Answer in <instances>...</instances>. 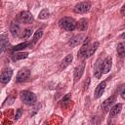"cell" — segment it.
Masks as SVG:
<instances>
[{"label": "cell", "mask_w": 125, "mask_h": 125, "mask_svg": "<svg viewBox=\"0 0 125 125\" xmlns=\"http://www.w3.org/2000/svg\"><path fill=\"white\" fill-rule=\"evenodd\" d=\"M59 25L65 29V30H68V31H72L76 28L77 26V23L76 21L72 19V18H69V17H64L62 19H61L59 21Z\"/></svg>", "instance_id": "6da1fadb"}, {"label": "cell", "mask_w": 125, "mask_h": 125, "mask_svg": "<svg viewBox=\"0 0 125 125\" xmlns=\"http://www.w3.org/2000/svg\"><path fill=\"white\" fill-rule=\"evenodd\" d=\"M20 96H21V100L25 104L31 105L36 103V96L30 91H21Z\"/></svg>", "instance_id": "7a4b0ae2"}, {"label": "cell", "mask_w": 125, "mask_h": 125, "mask_svg": "<svg viewBox=\"0 0 125 125\" xmlns=\"http://www.w3.org/2000/svg\"><path fill=\"white\" fill-rule=\"evenodd\" d=\"M91 8V4L89 2H80L75 5L74 7V12L77 14H84L87 13Z\"/></svg>", "instance_id": "3957f363"}, {"label": "cell", "mask_w": 125, "mask_h": 125, "mask_svg": "<svg viewBox=\"0 0 125 125\" xmlns=\"http://www.w3.org/2000/svg\"><path fill=\"white\" fill-rule=\"evenodd\" d=\"M18 19H19L20 21L24 22V23H30V22H32V21H33L32 15H31L29 12H27V11H22V12H21V13L19 14V16H18Z\"/></svg>", "instance_id": "277c9868"}, {"label": "cell", "mask_w": 125, "mask_h": 125, "mask_svg": "<svg viewBox=\"0 0 125 125\" xmlns=\"http://www.w3.org/2000/svg\"><path fill=\"white\" fill-rule=\"evenodd\" d=\"M88 49H89V38H86L84 44L81 46L79 52H78V58L79 59H83L87 57V53H88Z\"/></svg>", "instance_id": "5b68a950"}, {"label": "cell", "mask_w": 125, "mask_h": 125, "mask_svg": "<svg viewBox=\"0 0 125 125\" xmlns=\"http://www.w3.org/2000/svg\"><path fill=\"white\" fill-rule=\"evenodd\" d=\"M84 68H85L84 62L78 64V66L75 67V69H74V82H77L81 78V76L84 72Z\"/></svg>", "instance_id": "8992f818"}, {"label": "cell", "mask_w": 125, "mask_h": 125, "mask_svg": "<svg viewBox=\"0 0 125 125\" xmlns=\"http://www.w3.org/2000/svg\"><path fill=\"white\" fill-rule=\"evenodd\" d=\"M12 75H13V70H12L11 68L4 70V71L2 72V74H1V76H0L1 82L4 83V84L8 83V82L10 81V79L12 78Z\"/></svg>", "instance_id": "52a82bcc"}, {"label": "cell", "mask_w": 125, "mask_h": 125, "mask_svg": "<svg viewBox=\"0 0 125 125\" xmlns=\"http://www.w3.org/2000/svg\"><path fill=\"white\" fill-rule=\"evenodd\" d=\"M29 74H30V71L28 69H21V70H20L18 75H17V79H16L17 82H22V81L26 80L28 78Z\"/></svg>", "instance_id": "ba28073f"}, {"label": "cell", "mask_w": 125, "mask_h": 125, "mask_svg": "<svg viewBox=\"0 0 125 125\" xmlns=\"http://www.w3.org/2000/svg\"><path fill=\"white\" fill-rule=\"evenodd\" d=\"M105 85H106L105 81H103V82H101V83L97 86V88H96V90H95V99H99V98L104 94V89H105Z\"/></svg>", "instance_id": "9c48e42d"}, {"label": "cell", "mask_w": 125, "mask_h": 125, "mask_svg": "<svg viewBox=\"0 0 125 125\" xmlns=\"http://www.w3.org/2000/svg\"><path fill=\"white\" fill-rule=\"evenodd\" d=\"M111 64H112L111 58H106L104 61L103 64H102V72L103 73H107L110 70V68H111Z\"/></svg>", "instance_id": "30bf717a"}, {"label": "cell", "mask_w": 125, "mask_h": 125, "mask_svg": "<svg viewBox=\"0 0 125 125\" xmlns=\"http://www.w3.org/2000/svg\"><path fill=\"white\" fill-rule=\"evenodd\" d=\"M114 101H115V97H114V96H111V97H109L108 99H106V100L102 104V109H103L104 111H107V110L110 108V106L112 105V104L114 103Z\"/></svg>", "instance_id": "8fae6325"}, {"label": "cell", "mask_w": 125, "mask_h": 125, "mask_svg": "<svg viewBox=\"0 0 125 125\" xmlns=\"http://www.w3.org/2000/svg\"><path fill=\"white\" fill-rule=\"evenodd\" d=\"M72 60H73V57H72V55L71 54H69V55H67L62 62H61V63H60V69L62 70V69H64L67 65H69L70 64V62H72Z\"/></svg>", "instance_id": "7c38bea8"}, {"label": "cell", "mask_w": 125, "mask_h": 125, "mask_svg": "<svg viewBox=\"0 0 125 125\" xmlns=\"http://www.w3.org/2000/svg\"><path fill=\"white\" fill-rule=\"evenodd\" d=\"M83 38H84V35H82V34L76 35V36H74V37H72V38L70 39L69 45H70L71 47H75V46H77L78 44H80V43L82 42Z\"/></svg>", "instance_id": "4fadbf2b"}, {"label": "cell", "mask_w": 125, "mask_h": 125, "mask_svg": "<svg viewBox=\"0 0 125 125\" xmlns=\"http://www.w3.org/2000/svg\"><path fill=\"white\" fill-rule=\"evenodd\" d=\"M121 108H122V104H117L113 105V106L110 108L109 116H110V117H114V116H116L117 114H119V113H120Z\"/></svg>", "instance_id": "5bb4252c"}, {"label": "cell", "mask_w": 125, "mask_h": 125, "mask_svg": "<svg viewBox=\"0 0 125 125\" xmlns=\"http://www.w3.org/2000/svg\"><path fill=\"white\" fill-rule=\"evenodd\" d=\"M20 30H21L20 25L17 22H12L10 24V31L13 34V36H18L20 33Z\"/></svg>", "instance_id": "9a60e30c"}, {"label": "cell", "mask_w": 125, "mask_h": 125, "mask_svg": "<svg viewBox=\"0 0 125 125\" xmlns=\"http://www.w3.org/2000/svg\"><path fill=\"white\" fill-rule=\"evenodd\" d=\"M79 30L83 31V30H86L87 27H88V21L86 19H81L79 20V21L77 22V26H76Z\"/></svg>", "instance_id": "2e32d148"}, {"label": "cell", "mask_w": 125, "mask_h": 125, "mask_svg": "<svg viewBox=\"0 0 125 125\" xmlns=\"http://www.w3.org/2000/svg\"><path fill=\"white\" fill-rule=\"evenodd\" d=\"M117 53L120 58H123L125 56V43L120 42L117 44Z\"/></svg>", "instance_id": "e0dca14e"}, {"label": "cell", "mask_w": 125, "mask_h": 125, "mask_svg": "<svg viewBox=\"0 0 125 125\" xmlns=\"http://www.w3.org/2000/svg\"><path fill=\"white\" fill-rule=\"evenodd\" d=\"M103 72H102V62H100V60H98V62H96V66H95V76L97 78H100L102 76Z\"/></svg>", "instance_id": "ac0fdd59"}, {"label": "cell", "mask_w": 125, "mask_h": 125, "mask_svg": "<svg viewBox=\"0 0 125 125\" xmlns=\"http://www.w3.org/2000/svg\"><path fill=\"white\" fill-rule=\"evenodd\" d=\"M98 47H99V42H94L91 46H89V49H88V53H87V58H89V57H91L95 52H96V50L98 49Z\"/></svg>", "instance_id": "d6986e66"}, {"label": "cell", "mask_w": 125, "mask_h": 125, "mask_svg": "<svg viewBox=\"0 0 125 125\" xmlns=\"http://www.w3.org/2000/svg\"><path fill=\"white\" fill-rule=\"evenodd\" d=\"M28 56V53L26 52H19V53H15L13 55V59L15 61H18V60H23L25 58H27Z\"/></svg>", "instance_id": "ffe728a7"}, {"label": "cell", "mask_w": 125, "mask_h": 125, "mask_svg": "<svg viewBox=\"0 0 125 125\" xmlns=\"http://www.w3.org/2000/svg\"><path fill=\"white\" fill-rule=\"evenodd\" d=\"M31 45H32L31 43L23 42V43H21V44H19V45L14 46V47L12 48V50H13V51H20V50H21V49H23V48H26V47H28V46H31Z\"/></svg>", "instance_id": "44dd1931"}, {"label": "cell", "mask_w": 125, "mask_h": 125, "mask_svg": "<svg viewBox=\"0 0 125 125\" xmlns=\"http://www.w3.org/2000/svg\"><path fill=\"white\" fill-rule=\"evenodd\" d=\"M0 41H1V52H3L5 50V48L7 47V44H8V40H7L5 34H2L0 36Z\"/></svg>", "instance_id": "7402d4cb"}, {"label": "cell", "mask_w": 125, "mask_h": 125, "mask_svg": "<svg viewBox=\"0 0 125 125\" xmlns=\"http://www.w3.org/2000/svg\"><path fill=\"white\" fill-rule=\"evenodd\" d=\"M42 30L41 29H38V30H36L35 32H34V34H33V37H32V43H36L40 38H41V36H42Z\"/></svg>", "instance_id": "603a6c76"}, {"label": "cell", "mask_w": 125, "mask_h": 125, "mask_svg": "<svg viewBox=\"0 0 125 125\" xmlns=\"http://www.w3.org/2000/svg\"><path fill=\"white\" fill-rule=\"evenodd\" d=\"M49 15H50L49 11H48L47 9H43V10L39 13L38 18H39V19H41V20H45V19H47V18L49 17Z\"/></svg>", "instance_id": "cb8c5ba5"}, {"label": "cell", "mask_w": 125, "mask_h": 125, "mask_svg": "<svg viewBox=\"0 0 125 125\" xmlns=\"http://www.w3.org/2000/svg\"><path fill=\"white\" fill-rule=\"evenodd\" d=\"M31 29L30 28H26L24 31H23V34H22V38H28V37H30V35H31Z\"/></svg>", "instance_id": "d4e9b609"}, {"label": "cell", "mask_w": 125, "mask_h": 125, "mask_svg": "<svg viewBox=\"0 0 125 125\" xmlns=\"http://www.w3.org/2000/svg\"><path fill=\"white\" fill-rule=\"evenodd\" d=\"M21 114H22V110H21V108L17 109V113H16V115H15V119H16V120H18V119L21 116Z\"/></svg>", "instance_id": "484cf974"}, {"label": "cell", "mask_w": 125, "mask_h": 125, "mask_svg": "<svg viewBox=\"0 0 125 125\" xmlns=\"http://www.w3.org/2000/svg\"><path fill=\"white\" fill-rule=\"evenodd\" d=\"M120 94H121V97L125 100V86L122 88V90H121V93H120Z\"/></svg>", "instance_id": "4316f807"}, {"label": "cell", "mask_w": 125, "mask_h": 125, "mask_svg": "<svg viewBox=\"0 0 125 125\" xmlns=\"http://www.w3.org/2000/svg\"><path fill=\"white\" fill-rule=\"evenodd\" d=\"M121 15L122 16H125V4L122 6V8H121Z\"/></svg>", "instance_id": "83f0119b"}, {"label": "cell", "mask_w": 125, "mask_h": 125, "mask_svg": "<svg viewBox=\"0 0 125 125\" xmlns=\"http://www.w3.org/2000/svg\"><path fill=\"white\" fill-rule=\"evenodd\" d=\"M89 83H90V79L88 78V79H87V83L85 82V87H84V89H85V90H87V89H88V85H89Z\"/></svg>", "instance_id": "f1b7e54d"}, {"label": "cell", "mask_w": 125, "mask_h": 125, "mask_svg": "<svg viewBox=\"0 0 125 125\" xmlns=\"http://www.w3.org/2000/svg\"><path fill=\"white\" fill-rule=\"evenodd\" d=\"M121 37H122V38H124V39H125V33H123V34H122V35H121Z\"/></svg>", "instance_id": "f546056e"}]
</instances>
